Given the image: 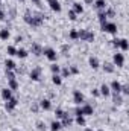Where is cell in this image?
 <instances>
[{"label":"cell","instance_id":"484cf974","mask_svg":"<svg viewBox=\"0 0 129 131\" xmlns=\"http://www.w3.org/2000/svg\"><path fill=\"white\" fill-rule=\"evenodd\" d=\"M15 55H17V57H20V58H26V57H28V52H26L24 49H18Z\"/></svg>","mask_w":129,"mask_h":131},{"label":"cell","instance_id":"7a4b0ae2","mask_svg":"<svg viewBox=\"0 0 129 131\" xmlns=\"http://www.w3.org/2000/svg\"><path fill=\"white\" fill-rule=\"evenodd\" d=\"M78 38H81L84 41H93L94 40V35H93V32H90V31H81V32H78Z\"/></svg>","mask_w":129,"mask_h":131},{"label":"cell","instance_id":"ffe728a7","mask_svg":"<svg viewBox=\"0 0 129 131\" xmlns=\"http://www.w3.org/2000/svg\"><path fill=\"white\" fill-rule=\"evenodd\" d=\"M100 93H102L103 96H108V95H109V87H108L106 84H103V85L100 87Z\"/></svg>","mask_w":129,"mask_h":131},{"label":"cell","instance_id":"bcb514c9","mask_svg":"<svg viewBox=\"0 0 129 131\" xmlns=\"http://www.w3.org/2000/svg\"><path fill=\"white\" fill-rule=\"evenodd\" d=\"M3 18H5V14H3V11L0 9V20H3Z\"/></svg>","mask_w":129,"mask_h":131},{"label":"cell","instance_id":"8fae6325","mask_svg":"<svg viewBox=\"0 0 129 131\" xmlns=\"http://www.w3.org/2000/svg\"><path fill=\"white\" fill-rule=\"evenodd\" d=\"M73 101H74L76 104H81V102H84V95H82L79 90H76V92L73 93Z\"/></svg>","mask_w":129,"mask_h":131},{"label":"cell","instance_id":"1f68e13d","mask_svg":"<svg viewBox=\"0 0 129 131\" xmlns=\"http://www.w3.org/2000/svg\"><path fill=\"white\" fill-rule=\"evenodd\" d=\"M15 53H17V49H15L14 46H9V47H8V55L12 57V55H15Z\"/></svg>","mask_w":129,"mask_h":131},{"label":"cell","instance_id":"681fc988","mask_svg":"<svg viewBox=\"0 0 129 131\" xmlns=\"http://www.w3.org/2000/svg\"><path fill=\"white\" fill-rule=\"evenodd\" d=\"M12 131H18V130H12Z\"/></svg>","mask_w":129,"mask_h":131},{"label":"cell","instance_id":"3957f363","mask_svg":"<svg viewBox=\"0 0 129 131\" xmlns=\"http://www.w3.org/2000/svg\"><path fill=\"white\" fill-rule=\"evenodd\" d=\"M76 114L78 116H84V114H93V107L91 105H84L81 108L76 110Z\"/></svg>","mask_w":129,"mask_h":131},{"label":"cell","instance_id":"b9f144b4","mask_svg":"<svg viewBox=\"0 0 129 131\" xmlns=\"http://www.w3.org/2000/svg\"><path fill=\"white\" fill-rule=\"evenodd\" d=\"M119 44H120V40H119V38L112 40V46H114V47H119Z\"/></svg>","mask_w":129,"mask_h":131},{"label":"cell","instance_id":"60d3db41","mask_svg":"<svg viewBox=\"0 0 129 131\" xmlns=\"http://www.w3.org/2000/svg\"><path fill=\"white\" fill-rule=\"evenodd\" d=\"M105 15H106V17H114V11H112V9H108V11L105 12Z\"/></svg>","mask_w":129,"mask_h":131},{"label":"cell","instance_id":"ee69618b","mask_svg":"<svg viewBox=\"0 0 129 131\" xmlns=\"http://www.w3.org/2000/svg\"><path fill=\"white\" fill-rule=\"evenodd\" d=\"M99 95H100L99 90H93V96H99Z\"/></svg>","mask_w":129,"mask_h":131},{"label":"cell","instance_id":"5b68a950","mask_svg":"<svg viewBox=\"0 0 129 131\" xmlns=\"http://www.w3.org/2000/svg\"><path fill=\"white\" fill-rule=\"evenodd\" d=\"M17 104H18V101L15 98H11V99H8V102H6V105H5V108L8 110V111H12L15 107H17Z\"/></svg>","mask_w":129,"mask_h":131},{"label":"cell","instance_id":"52a82bcc","mask_svg":"<svg viewBox=\"0 0 129 131\" xmlns=\"http://www.w3.org/2000/svg\"><path fill=\"white\" fill-rule=\"evenodd\" d=\"M44 55L50 60V61H56V52L53 49H44Z\"/></svg>","mask_w":129,"mask_h":131},{"label":"cell","instance_id":"f907efd6","mask_svg":"<svg viewBox=\"0 0 129 131\" xmlns=\"http://www.w3.org/2000/svg\"><path fill=\"white\" fill-rule=\"evenodd\" d=\"M99 131H103V130H99Z\"/></svg>","mask_w":129,"mask_h":131},{"label":"cell","instance_id":"7c38bea8","mask_svg":"<svg viewBox=\"0 0 129 131\" xmlns=\"http://www.w3.org/2000/svg\"><path fill=\"white\" fill-rule=\"evenodd\" d=\"M71 117L68 116V113H65L64 114V117H62V124H61V127H70L71 125Z\"/></svg>","mask_w":129,"mask_h":131},{"label":"cell","instance_id":"836d02e7","mask_svg":"<svg viewBox=\"0 0 129 131\" xmlns=\"http://www.w3.org/2000/svg\"><path fill=\"white\" fill-rule=\"evenodd\" d=\"M6 78H8V81H9V79H15V75H14L11 70H6Z\"/></svg>","mask_w":129,"mask_h":131},{"label":"cell","instance_id":"4fadbf2b","mask_svg":"<svg viewBox=\"0 0 129 131\" xmlns=\"http://www.w3.org/2000/svg\"><path fill=\"white\" fill-rule=\"evenodd\" d=\"M2 98L5 99V101H8V99H11V98H12L11 89H3V90H2Z\"/></svg>","mask_w":129,"mask_h":131},{"label":"cell","instance_id":"816d5d0a","mask_svg":"<svg viewBox=\"0 0 129 131\" xmlns=\"http://www.w3.org/2000/svg\"><path fill=\"white\" fill-rule=\"evenodd\" d=\"M20 2H23V0H20Z\"/></svg>","mask_w":129,"mask_h":131},{"label":"cell","instance_id":"83f0119b","mask_svg":"<svg viewBox=\"0 0 129 131\" xmlns=\"http://www.w3.org/2000/svg\"><path fill=\"white\" fill-rule=\"evenodd\" d=\"M123 102V99H122V96L119 95V93H114V104H117V105H120Z\"/></svg>","mask_w":129,"mask_h":131},{"label":"cell","instance_id":"7402d4cb","mask_svg":"<svg viewBox=\"0 0 129 131\" xmlns=\"http://www.w3.org/2000/svg\"><path fill=\"white\" fill-rule=\"evenodd\" d=\"M9 89L11 90H17L18 89V82L15 79H9Z\"/></svg>","mask_w":129,"mask_h":131},{"label":"cell","instance_id":"ba28073f","mask_svg":"<svg viewBox=\"0 0 129 131\" xmlns=\"http://www.w3.org/2000/svg\"><path fill=\"white\" fill-rule=\"evenodd\" d=\"M47 3H49V6H50L53 11H56V12L61 11V3H59L58 0H47Z\"/></svg>","mask_w":129,"mask_h":131},{"label":"cell","instance_id":"d6a6232c","mask_svg":"<svg viewBox=\"0 0 129 131\" xmlns=\"http://www.w3.org/2000/svg\"><path fill=\"white\" fill-rule=\"evenodd\" d=\"M68 70H70V73H71V75H78V73H79V69H78L76 66H71Z\"/></svg>","mask_w":129,"mask_h":131},{"label":"cell","instance_id":"6da1fadb","mask_svg":"<svg viewBox=\"0 0 129 131\" xmlns=\"http://www.w3.org/2000/svg\"><path fill=\"white\" fill-rule=\"evenodd\" d=\"M23 18L31 26H40L43 23V20H44V14H31V11H26Z\"/></svg>","mask_w":129,"mask_h":131},{"label":"cell","instance_id":"e0dca14e","mask_svg":"<svg viewBox=\"0 0 129 131\" xmlns=\"http://www.w3.org/2000/svg\"><path fill=\"white\" fill-rule=\"evenodd\" d=\"M94 6H96L97 9H105L106 8V3H105V0H96Z\"/></svg>","mask_w":129,"mask_h":131},{"label":"cell","instance_id":"7bdbcfd3","mask_svg":"<svg viewBox=\"0 0 129 131\" xmlns=\"http://www.w3.org/2000/svg\"><path fill=\"white\" fill-rule=\"evenodd\" d=\"M31 2H33L38 8H43V3H41V0H31Z\"/></svg>","mask_w":129,"mask_h":131},{"label":"cell","instance_id":"ab89813d","mask_svg":"<svg viewBox=\"0 0 129 131\" xmlns=\"http://www.w3.org/2000/svg\"><path fill=\"white\" fill-rule=\"evenodd\" d=\"M70 75H71V73H70V70H68V69H62V76H64V78L70 76Z\"/></svg>","mask_w":129,"mask_h":131},{"label":"cell","instance_id":"8992f818","mask_svg":"<svg viewBox=\"0 0 129 131\" xmlns=\"http://www.w3.org/2000/svg\"><path fill=\"white\" fill-rule=\"evenodd\" d=\"M125 63V57H123V53H114V64L119 66V67H122Z\"/></svg>","mask_w":129,"mask_h":131},{"label":"cell","instance_id":"cb8c5ba5","mask_svg":"<svg viewBox=\"0 0 129 131\" xmlns=\"http://www.w3.org/2000/svg\"><path fill=\"white\" fill-rule=\"evenodd\" d=\"M90 66H91L93 69H97V67H99V60L94 58V57H91V58H90Z\"/></svg>","mask_w":129,"mask_h":131},{"label":"cell","instance_id":"4316f807","mask_svg":"<svg viewBox=\"0 0 129 131\" xmlns=\"http://www.w3.org/2000/svg\"><path fill=\"white\" fill-rule=\"evenodd\" d=\"M59 128H61V124H59V122H56V121L52 122V125H50V130L52 131H58Z\"/></svg>","mask_w":129,"mask_h":131},{"label":"cell","instance_id":"7dc6e473","mask_svg":"<svg viewBox=\"0 0 129 131\" xmlns=\"http://www.w3.org/2000/svg\"><path fill=\"white\" fill-rule=\"evenodd\" d=\"M85 3H93V0H85Z\"/></svg>","mask_w":129,"mask_h":131},{"label":"cell","instance_id":"5bb4252c","mask_svg":"<svg viewBox=\"0 0 129 131\" xmlns=\"http://www.w3.org/2000/svg\"><path fill=\"white\" fill-rule=\"evenodd\" d=\"M111 87H112L114 93H120V90H122V84H120V82H117V81H112Z\"/></svg>","mask_w":129,"mask_h":131},{"label":"cell","instance_id":"f1b7e54d","mask_svg":"<svg viewBox=\"0 0 129 131\" xmlns=\"http://www.w3.org/2000/svg\"><path fill=\"white\" fill-rule=\"evenodd\" d=\"M50 70L53 72V75H58V73H59V70H61V67H59V66H56V64H52V66H50Z\"/></svg>","mask_w":129,"mask_h":131},{"label":"cell","instance_id":"e575fe53","mask_svg":"<svg viewBox=\"0 0 129 131\" xmlns=\"http://www.w3.org/2000/svg\"><path fill=\"white\" fill-rule=\"evenodd\" d=\"M76 122H78L79 125H85V119H84V116H78V117H76Z\"/></svg>","mask_w":129,"mask_h":131},{"label":"cell","instance_id":"9a60e30c","mask_svg":"<svg viewBox=\"0 0 129 131\" xmlns=\"http://www.w3.org/2000/svg\"><path fill=\"white\" fill-rule=\"evenodd\" d=\"M40 105H41V108H43V110H50V107H52V104H50V101H49V99H43Z\"/></svg>","mask_w":129,"mask_h":131},{"label":"cell","instance_id":"74e56055","mask_svg":"<svg viewBox=\"0 0 129 131\" xmlns=\"http://www.w3.org/2000/svg\"><path fill=\"white\" fill-rule=\"evenodd\" d=\"M70 38H71V40H76V38H78V31H71V32H70Z\"/></svg>","mask_w":129,"mask_h":131},{"label":"cell","instance_id":"d6986e66","mask_svg":"<svg viewBox=\"0 0 129 131\" xmlns=\"http://www.w3.org/2000/svg\"><path fill=\"white\" fill-rule=\"evenodd\" d=\"M119 47H122L123 50H128V47H129L128 40H126V38H122V40H120V44H119Z\"/></svg>","mask_w":129,"mask_h":131},{"label":"cell","instance_id":"ac0fdd59","mask_svg":"<svg viewBox=\"0 0 129 131\" xmlns=\"http://www.w3.org/2000/svg\"><path fill=\"white\" fill-rule=\"evenodd\" d=\"M52 82H53L55 85H61L62 79H61V76H59V75H53V76H52Z\"/></svg>","mask_w":129,"mask_h":131},{"label":"cell","instance_id":"c3c4849f","mask_svg":"<svg viewBox=\"0 0 129 131\" xmlns=\"http://www.w3.org/2000/svg\"><path fill=\"white\" fill-rule=\"evenodd\" d=\"M85 131H93V130H91V128H87V130H85Z\"/></svg>","mask_w":129,"mask_h":131},{"label":"cell","instance_id":"9c48e42d","mask_svg":"<svg viewBox=\"0 0 129 131\" xmlns=\"http://www.w3.org/2000/svg\"><path fill=\"white\" fill-rule=\"evenodd\" d=\"M40 75H41V69H40V67L32 69V72H31V78H32V81H38V79H40Z\"/></svg>","mask_w":129,"mask_h":131},{"label":"cell","instance_id":"f35d334b","mask_svg":"<svg viewBox=\"0 0 129 131\" xmlns=\"http://www.w3.org/2000/svg\"><path fill=\"white\" fill-rule=\"evenodd\" d=\"M120 92H123L125 95H129V87L128 85H122V90Z\"/></svg>","mask_w":129,"mask_h":131},{"label":"cell","instance_id":"d4e9b609","mask_svg":"<svg viewBox=\"0 0 129 131\" xmlns=\"http://www.w3.org/2000/svg\"><path fill=\"white\" fill-rule=\"evenodd\" d=\"M73 8H74V12H78V14H81L84 11V8H82L81 3H73Z\"/></svg>","mask_w":129,"mask_h":131},{"label":"cell","instance_id":"f6af8a7d","mask_svg":"<svg viewBox=\"0 0 129 131\" xmlns=\"http://www.w3.org/2000/svg\"><path fill=\"white\" fill-rule=\"evenodd\" d=\"M32 111H33V113H36V111H38V105H32Z\"/></svg>","mask_w":129,"mask_h":131},{"label":"cell","instance_id":"f546056e","mask_svg":"<svg viewBox=\"0 0 129 131\" xmlns=\"http://www.w3.org/2000/svg\"><path fill=\"white\" fill-rule=\"evenodd\" d=\"M97 17H99V21H100L102 25H103V23H106V18H108V17L105 15V12H100V14H99Z\"/></svg>","mask_w":129,"mask_h":131},{"label":"cell","instance_id":"603a6c76","mask_svg":"<svg viewBox=\"0 0 129 131\" xmlns=\"http://www.w3.org/2000/svg\"><path fill=\"white\" fill-rule=\"evenodd\" d=\"M0 38H2V40H8V38H9V31H8V29H2V31H0Z\"/></svg>","mask_w":129,"mask_h":131},{"label":"cell","instance_id":"d590c367","mask_svg":"<svg viewBox=\"0 0 129 131\" xmlns=\"http://www.w3.org/2000/svg\"><path fill=\"white\" fill-rule=\"evenodd\" d=\"M55 114H56V117H61V119H62V117H64V111H62V110H61V108H58V110H56V111H55Z\"/></svg>","mask_w":129,"mask_h":131},{"label":"cell","instance_id":"44dd1931","mask_svg":"<svg viewBox=\"0 0 129 131\" xmlns=\"http://www.w3.org/2000/svg\"><path fill=\"white\" fill-rule=\"evenodd\" d=\"M5 66H6V70H14V69H15V63H14L12 60H8V61L5 63Z\"/></svg>","mask_w":129,"mask_h":131},{"label":"cell","instance_id":"277c9868","mask_svg":"<svg viewBox=\"0 0 129 131\" xmlns=\"http://www.w3.org/2000/svg\"><path fill=\"white\" fill-rule=\"evenodd\" d=\"M102 31H105V32H109V34H115L117 32V26L114 25V23H103L102 25Z\"/></svg>","mask_w":129,"mask_h":131},{"label":"cell","instance_id":"2e32d148","mask_svg":"<svg viewBox=\"0 0 129 131\" xmlns=\"http://www.w3.org/2000/svg\"><path fill=\"white\" fill-rule=\"evenodd\" d=\"M103 70H105L106 73H112V72H114V66L111 64V63H105V66H103Z\"/></svg>","mask_w":129,"mask_h":131},{"label":"cell","instance_id":"4dcf8cb0","mask_svg":"<svg viewBox=\"0 0 129 131\" xmlns=\"http://www.w3.org/2000/svg\"><path fill=\"white\" fill-rule=\"evenodd\" d=\"M36 128H38L40 131H46V125H44V122L38 121V122H36Z\"/></svg>","mask_w":129,"mask_h":131},{"label":"cell","instance_id":"8d00e7d4","mask_svg":"<svg viewBox=\"0 0 129 131\" xmlns=\"http://www.w3.org/2000/svg\"><path fill=\"white\" fill-rule=\"evenodd\" d=\"M68 18H70V20H76V12H74V11H70V12H68Z\"/></svg>","mask_w":129,"mask_h":131},{"label":"cell","instance_id":"30bf717a","mask_svg":"<svg viewBox=\"0 0 129 131\" xmlns=\"http://www.w3.org/2000/svg\"><path fill=\"white\" fill-rule=\"evenodd\" d=\"M31 49H32V53H33V55H36V57H40V55L43 53V50H41V46H40V44H36V43L31 44Z\"/></svg>","mask_w":129,"mask_h":131}]
</instances>
